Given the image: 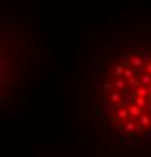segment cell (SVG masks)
Returning <instances> with one entry per match:
<instances>
[{
    "label": "cell",
    "mask_w": 151,
    "mask_h": 157,
    "mask_svg": "<svg viewBox=\"0 0 151 157\" xmlns=\"http://www.w3.org/2000/svg\"><path fill=\"white\" fill-rule=\"evenodd\" d=\"M38 63L36 38L15 21H0V116L23 101Z\"/></svg>",
    "instance_id": "obj_2"
},
{
    "label": "cell",
    "mask_w": 151,
    "mask_h": 157,
    "mask_svg": "<svg viewBox=\"0 0 151 157\" xmlns=\"http://www.w3.org/2000/svg\"><path fill=\"white\" fill-rule=\"evenodd\" d=\"M79 120L95 148L151 151V27H119L92 44Z\"/></svg>",
    "instance_id": "obj_1"
}]
</instances>
